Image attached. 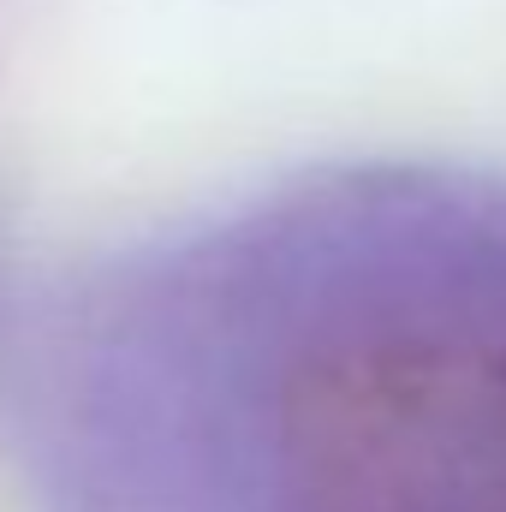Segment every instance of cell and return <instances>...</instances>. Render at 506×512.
Masks as SVG:
<instances>
[{"label": "cell", "mask_w": 506, "mask_h": 512, "mask_svg": "<svg viewBox=\"0 0 506 512\" xmlns=\"http://www.w3.org/2000/svg\"><path fill=\"white\" fill-rule=\"evenodd\" d=\"M274 512H506V286L340 304L274 382Z\"/></svg>", "instance_id": "6da1fadb"}]
</instances>
